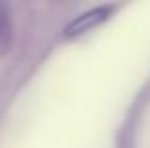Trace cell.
Segmentation results:
<instances>
[{"label": "cell", "instance_id": "cell-1", "mask_svg": "<svg viewBox=\"0 0 150 148\" xmlns=\"http://www.w3.org/2000/svg\"><path fill=\"white\" fill-rule=\"evenodd\" d=\"M110 12H112V6L91 8V10H87V12L79 14L73 23H69V25L65 26V30H63V33H65V37H67V39H75V37H79V35H83V33H87V30L96 28V26L101 25L103 21H108Z\"/></svg>", "mask_w": 150, "mask_h": 148}, {"label": "cell", "instance_id": "cell-2", "mask_svg": "<svg viewBox=\"0 0 150 148\" xmlns=\"http://www.w3.org/2000/svg\"><path fill=\"white\" fill-rule=\"evenodd\" d=\"M10 14H8V6L0 4V53H4L8 43H10Z\"/></svg>", "mask_w": 150, "mask_h": 148}]
</instances>
